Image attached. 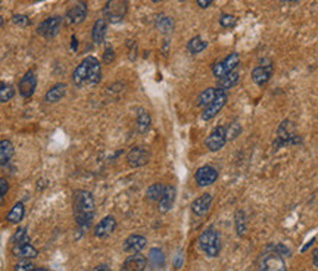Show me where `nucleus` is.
Segmentation results:
<instances>
[{
  "label": "nucleus",
  "mask_w": 318,
  "mask_h": 271,
  "mask_svg": "<svg viewBox=\"0 0 318 271\" xmlns=\"http://www.w3.org/2000/svg\"><path fill=\"white\" fill-rule=\"evenodd\" d=\"M116 229V219L112 215H106L105 218H102L94 227L93 234L97 237V239H106L109 237Z\"/></svg>",
  "instance_id": "nucleus-15"
},
{
  "label": "nucleus",
  "mask_w": 318,
  "mask_h": 271,
  "mask_svg": "<svg viewBox=\"0 0 318 271\" xmlns=\"http://www.w3.org/2000/svg\"><path fill=\"white\" fill-rule=\"evenodd\" d=\"M94 271H112V270H111V267H109V265H106V264H102V265L96 267V270Z\"/></svg>",
  "instance_id": "nucleus-46"
},
{
  "label": "nucleus",
  "mask_w": 318,
  "mask_h": 271,
  "mask_svg": "<svg viewBox=\"0 0 318 271\" xmlns=\"http://www.w3.org/2000/svg\"><path fill=\"white\" fill-rule=\"evenodd\" d=\"M37 87V76H36V71L34 69H28L24 77L19 80V84H18V91L22 97H31L36 91Z\"/></svg>",
  "instance_id": "nucleus-13"
},
{
  "label": "nucleus",
  "mask_w": 318,
  "mask_h": 271,
  "mask_svg": "<svg viewBox=\"0 0 318 271\" xmlns=\"http://www.w3.org/2000/svg\"><path fill=\"white\" fill-rule=\"evenodd\" d=\"M234 230L239 237H243L248 232V218L243 209H237L234 214Z\"/></svg>",
  "instance_id": "nucleus-27"
},
{
  "label": "nucleus",
  "mask_w": 318,
  "mask_h": 271,
  "mask_svg": "<svg viewBox=\"0 0 318 271\" xmlns=\"http://www.w3.org/2000/svg\"><path fill=\"white\" fill-rule=\"evenodd\" d=\"M198 243L201 251L209 258H216L221 254L223 243H221V236L214 227H208L202 232V234L198 239Z\"/></svg>",
  "instance_id": "nucleus-2"
},
{
  "label": "nucleus",
  "mask_w": 318,
  "mask_h": 271,
  "mask_svg": "<svg viewBox=\"0 0 318 271\" xmlns=\"http://www.w3.org/2000/svg\"><path fill=\"white\" fill-rule=\"evenodd\" d=\"M0 27H3V19H2V16H0Z\"/></svg>",
  "instance_id": "nucleus-52"
},
{
  "label": "nucleus",
  "mask_w": 318,
  "mask_h": 271,
  "mask_svg": "<svg viewBox=\"0 0 318 271\" xmlns=\"http://www.w3.org/2000/svg\"><path fill=\"white\" fill-rule=\"evenodd\" d=\"M239 80H240L239 72H237V71H233V72L227 74L226 77L218 80V89H221V90L224 91L230 90V89H233V87L239 83Z\"/></svg>",
  "instance_id": "nucleus-30"
},
{
  "label": "nucleus",
  "mask_w": 318,
  "mask_h": 271,
  "mask_svg": "<svg viewBox=\"0 0 318 271\" xmlns=\"http://www.w3.org/2000/svg\"><path fill=\"white\" fill-rule=\"evenodd\" d=\"M146 245H148V240H146L144 236H141V234H131L124 240L123 249H124V252H127V254L131 255V254L141 252L146 248Z\"/></svg>",
  "instance_id": "nucleus-16"
},
{
  "label": "nucleus",
  "mask_w": 318,
  "mask_h": 271,
  "mask_svg": "<svg viewBox=\"0 0 318 271\" xmlns=\"http://www.w3.org/2000/svg\"><path fill=\"white\" fill-rule=\"evenodd\" d=\"M34 268H36V267H34V264L31 262V259H21V261L16 262V265H15L13 271H33Z\"/></svg>",
  "instance_id": "nucleus-39"
},
{
  "label": "nucleus",
  "mask_w": 318,
  "mask_h": 271,
  "mask_svg": "<svg viewBox=\"0 0 318 271\" xmlns=\"http://www.w3.org/2000/svg\"><path fill=\"white\" fill-rule=\"evenodd\" d=\"M15 96V87L9 83H0V104L12 101Z\"/></svg>",
  "instance_id": "nucleus-34"
},
{
  "label": "nucleus",
  "mask_w": 318,
  "mask_h": 271,
  "mask_svg": "<svg viewBox=\"0 0 318 271\" xmlns=\"http://www.w3.org/2000/svg\"><path fill=\"white\" fill-rule=\"evenodd\" d=\"M13 154H15V147L13 143L8 139L0 140V165H6L11 162Z\"/></svg>",
  "instance_id": "nucleus-26"
},
{
  "label": "nucleus",
  "mask_w": 318,
  "mask_h": 271,
  "mask_svg": "<svg viewBox=\"0 0 318 271\" xmlns=\"http://www.w3.org/2000/svg\"><path fill=\"white\" fill-rule=\"evenodd\" d=\"M302 143V137L296 134V127L290 119L281 121V124L277 129V137L274 140V147L280 149L284 146H292Z\"/></svg>",
  "instance_id": "nucleus-3"
},
{
  "label": "nucleus",
  "mask_w": 318,
  "mask_h": 271,
  "mask_svg": "<svg viewBox=\"0 0 318 271\" xmlns=\"http://www.w3.org/2000/svg\"><path fill=\"white\" fill-rule=\"evenodd\" d=\"M273 72H274V68H273V64L268 65H258L255 66L254 71H252V81H254L256 86L262 87L265 86L270 78L273 77Z\"/></svg>",
  "instance_id": "nucleus-17"
},
{
  "label": "nucleus",
  "mask_w": 318,
  "mask_h": 271,
  "mask_svg": "<svg viewBox=\"0 0 318 271\" xmlns=\"http://www.w3.org/2000/svg\"><path fill=\"white\" fill-rule=\"evenodd\" d=\"M12 252L19 259H34L38 257V251L31 243L12 246Z\"/></svg>",
  "instance_id": "nucleus-22"
},
{
  "label": "nucleus",
  "mask_w": 318,
  "mask_h": 271,
  "mask_svg": "<svg viewBox=\"0 0 318 271\" xmlns=\"http://www.w3.org/2000/svg\"><path fill=\"white\" fill-rule=\"evenodd\" d=\"M74 217L80 229H89L94 218V198L89 190H77L74 193Z\"/></svg>",
  "instance_id": "nucleus-1"
},
{
  "label": "nucleus",
  "mask_w": 318,
  "mask_h": 271,
  "mask_svg": "<svg viewBox=\"0 0 318 271\" xmlns=\"http://www.w3.org/2000/svg\"><path fill=\"white\" fill-rule=\"evenodd\" d=\"M314 240H315V237H312V239H311V240H309V242H308V243H306V245L304 246V248H302V252H305L306 249H308L309 246H311V245H312V243H314Z\"/></svg>",
  "instance_id": "nucleus-48"
},
{
  "label": "nucleus",
  "mask_w": 318,
  "mask_h": 271,
  "mask_svg": "<svg viewBox=\"0 0 318 271\" xmlns=\"http://www.w3.org/2000/svg\"><path fill=\"white\" fill-rule=\"evenodd\" d=\"M148 265V258L143 254H131L127 259L123 262L119 271H144Z\"/></svg>",
  "instance_id": "nucleus-18"
},
{
  "label": "nucleus",
  "mask_w": 318,
  "mask_h": 271,
  "mask_svg": "<svg viewBox=\"0 0 318 271\" xmlns=\"http://www.w3.org/2000/svg\"><path fill=\"white\" fill-rule=\"evenodd\" d=\"M89 66H90V56L84 58L80 64L77 65V68L72 72V81L77 87H83L84 84H87V78H89Z\"/></svg>",
  "instance_id": "nucleus-19"
},
{
  "label": "nucleus",
  "mask_w": 318,
  "mask_h": 271,
  "mask_svg": "<svg viewBox=\"0 0 318 271\" xmlns=\"http://www.w3.org/2000/svg\"><path fill=\"white\" fill-rule=\"evenodd\" d=\"M270 249L271 251H274V252H277V254H280L281 257L283 255H286V257H290V251L286 248L284 245H281V243H277V245H271L270 246Z\"/></svg>",
  "instance_id": "nucleus-43"
},
{
  "label": "nucleus",
  "mask_w": 318,
  "mask_h": 271,
  "mask_svg": "<svg viewBox=\"0 0 318 271\" xmlns=\"http://www.w3.org/2000/svg\"><path fill=\"white\" fill-rule=\"evenodd\" d=\"M212 2H214V0H196L198 6H199L201 9H208V8L212 5Z\"/></svg>",
  "instance_id": "nucleus-44"
},
{
  "label": "nucleus",
  "mask_w": 318,
  "mask_h": 271,
  "mask_svg": "<svg viewBox=\"0 0 318 271\" xmlns=\"http://www.w3.org/2000/svg\"><path fill=\"white\" fill-rule=\"evenodd\" d=\"M212 202H214V196L211 193H204L201 196H198L193 202H191L190 209L191 212L196 215V217H204L209 212V209L212 207Z\"/></svg>",
  "instance_id": "nucleus-14"
},
{
  "label": "nucleus",
  "mask_w": 318,
  "mask_h": 271,
  "mask_svg": "<svg viewBox=\"0 0 318 271\" xmlns=\"http://www.w3.org/2000/svg\"><path fill=\"white\" fill-rule=\"evenodd\" d=\"M136 127L139 134H146L151 127H152V116L149 114V111L146 109H139L137 118H136Z\"/></svg>",
  "instance_id": "nucleus-23"
},
{
  "label": "nucleus",
  "mask_w": 318,
  "mask_h": 271,
  "mask_svg": "<svg viewBox=\"0 0 318 271\" xmlns=\"http://www.w3.org/2000/svg\"><path fill=\"white\" fill-rule=\"evenodd\" d=\"M24 215H26V207H24V204H22V202H16V204L12 207V209L8 212L6 219H8V223H11V224H18V223L22 221Z\"/></svg>",
  "instance_id": "nucleus-29"
},
{
  "label": "nucleus",
  "mask_w": 318,
  "mask_h": 271,
  "mask_svg": "<svg viewBox=\"0 0 318 271\" xmlns=\"http://www.w3.org/2000/svg\"><path fill=\"white\" fill-rule=\"evenodd\" d=\"M65 94H66V84L65 83H56L44 94V102L46 104H56V102L62 101Z\"/></svg>",
  "instance_id": "nucleus-21"
},
{
  "label": "nucleus",
  "mask_w": 318,
  "mask_h": 271,
  "mask_svg": "<svg viewBox=\"0 0 318 271\" xmlns=\"http://www.w3.org/2000/svg\"><path fill=\"white\" fill-rule=\"evenodd\" d=\"M181 262H183V255H181V252H180L177 255V258H176V262H174L176 268H180V267H181Z\"/></svg>",
  "instance_id": "nucleus-45"
},
{
  "label": "nucleus",
  "mask_w": 318,
  "mask_h": 271,
  "mask_svg": "<svg viewBox=\"0 0 318 271\" xmlns=\"http://www.w3.org/2000/svg\"><path fill=\"white\" fill-rule=\"evenodd\" d=\"M72 49H74V51H77V39H76V36H72Z\"/></svg>",
  "instance_id": "nucleus-49"
},
{
  "label": "nucleus",
  "mask_w": 318,
  "mask_h": 271,
  "mask_svg": "<svg viewBox=\"0 0 318 271\" xmlns=\"http://www.w3.org/2000/svg\"><path fill=\"white\" fill-rule=\"evenodd\" d=\"M176 198H177V189L174 186H165V190L161 196L159 202H158V209L159 212L165 214L176 204Z\"/></svg>",
  "instance_id": "nucleus-20"
},
{
  "label": "nucleus",
  "mask_w": 318,
  "mask_h": 271,
  "mask_svg": "<svg viewBox=\"0 0 318 271\" xmlns=\"http://www.w3.org/2000/svg\"><path fill=\"white\" fill-rule=\"evenodd\" d=\"M155 27L162 33V34H169V33H173L174 31V19L171 18V16H166L164 13H159V15H156V18H155Z\"/></svg>",
  "instance_id": "nucleus-25"
},
{
  "label": "nucleus",
  "mask_w": 318,
  "mask_h": 271,
  "mask_svg": "<svg viewBox=\"0 0 318 271\" xmlns=\"http://www.w3.org/2000/svg\"><path fill=\"white\" fill-rule=\"evenodd\" d=\"M9 192V183L6 179H0V205L5 201V196Z\"/></svg>",
  "instance_id": "nucleus-41"
},
{
  "label": "nucleus",
  "mask_w": 318,
  "mask_h": 271,
  "mask_svg": "<svg viewBox=\"0 0 318 271\" xmlns=\"http://www.w3.org/2000/svg\"><path fill=\"white\" fill-rule=\"evenodd\" d=\"M218 171L212 165H202L198 168V171L194 173V181L199 187H208L212 186L218 180Z\"/></svg>",
  "instance_id": "nucleus-12"
},
{
  "label": "nucleus",
  "mask_w": 318,
  "mask_h": 271,
  "mask_svg": "<svg viewBox=\"0 0 318 271\" xmlns=\"http://www.w3.org/2000/svg\"><path fill=\"white\" fill-rule=\"evenodd\" d=\"M33 271H47V270H46V268H34Z\"/></svg>",
  "instance_id": "nucleus-50"
},
{
  "label": "nucleus",
  "mask_w": 318,
  "mask_h": 271,
  "mask_svg": "<svg viewBox=\"0 0 318 271\" xmlns=\"http://www.w3.org/2000/svg\"><path fill=\"white\" fill-rule=\"evenodd\" d=\"M208 47V41H205L202 37L196 36L193 39L189 40L187 43V51L191 53V55H198V53H202Z\"/></svg>",
  "instance_id": "nucleus-33"
},
{
  "label": "nucleus",
  "mask_w": 318,
  "mask_h": 271,
  "mask_svg": "<svg viewBox=\"0 0 318 271\" xmlns=\"http://www.w3.org/2000/svg\"><path fill=\"white\" fill-rule=\"evenodd\" d=\"M312 262H314L315 267H318V249H315V251L312 252Z\"/></svg>",
  "instance_id": "nucleus-47"
},
{
  "label": "nucleus",
  "mask_w": 318,
  "mask_h": 271,
  "mask_svg": "<svg viewBox=\"0 0 318 271\" xmlns=\"http://www.w3.org/2000/svg\"><path fill=\"white\" fill-rule=\"evenodd\" d=\"M237 24V18L231 13H223L219 16V26L223 28H234Z\"/></svg>",
  "instance_id": "nucleus-38"
},
{
  "label": "nucleus",
  "mask_w": 318,
  "mask_h": 271,
  "mask_svg": "<svg viewBox=\"0 0 318 271\" xmlns=\"http://www.w3.org/2000/svg\"><path fill=\"white\" fill-rule=\"evenodd\" d=\"M12 22L15 26L21 27V28H26V27H28L31 24V21H30V18H28L27 15H19V13L13 15Z\"/></svg>",
  "instance_id": "nucleus-40"
},
{
  "label": "nucleus",
  "mask_w": 318,
  "mask_h": 271,
  "mask_svg": "<svg viewBox=\"0 0 318 271\" xmlns=\"http://www.w3.org/2000/svg\"><path fill=\"white\" fill-rule=\"evenodd\" d=\"M11 243H12V246L30 243V236H28V233H27L26 227H21V229H18L16 232L13 233L12 239H11Z\"/></svg>",
  "instance_id": "nucleus-35"
},
{
  "label": "nucleus",
  "mask_w": 318,
  "mask_h": 271,
  "mask_svg": "<svg viewBox=\"0 0 318 271\" xmlns=\"http://www.w3.org/2000/svg\"><path fill=\"white\" fill-rule=\"evenodd\" d=\"M149 261L153 267H162L164 262H165V257H164V252L159 249V248H152L151 249V255H149Z\"/></svg>",
  "instance_id": "nucleus-36"
},
{
  "label": "nucleus",
  "mask_w": 318,
  "mask_h": 271,
  "mask_svg": "<svg viewBox=\"0 0 318 271\" xmlns=\"http://www.w3.org/2000/svg\"><path fill=\"white\" fill-rule=\"evenodd\" d=\"M216 89H218V87H216ZM227 101H229L227 93L224 90H221V89H218V90H216L215 99L208 105L206 108H204V111H202V119H204V121H209V119L215 118V116L221 112V109L226 106Z\"/></svg>",
  "instance_id": "nucleus-7"
},
{
  "label": "nucleus",
  "mask_w": 318,
  "mask_h": 271,
  "mask_svg": "<svg viewBox=\"0 0 318 271\" xmlns=\"http://www.w3.org/2000/svg\"><path fill=\"white\" fill-rule=\"evenodd\" d=\"M216 87H208V89H205L199 96H198V101H196V105L199 106V108H206L208 105L211 104L214 99H215L216 96Z\"/></svg>",
  "instance_id": "nucleus-32"
},
{
  "label": "nucleus",
  "mask_w": 318,
  "mask_h": 271,
  "mask_svg": "<svg viewBox=\"0 0 318 271\" xmlns=\"http://www.w3.org/2000/svg\"><path fill=\"white\" fill-rule=\"evenodd\" d=\"M128 12V0H108L103 6L105 21L111 24L121 22Z\"/></svg>",
  "instance_id": "nucleus-4"
},
{
  "label": "nucleus",
  "mask_w": 318,
  "mask_h": 271,
  "mask_svg": "<svg viewBox=\"0 0 318 271\" xmlns=\"http://www.w3.org/2000/svg\"><path fill=\"white\" fill-rule=\"evenodd\" d=\"M86 16H87V3L80 0L66 11L65 21H66L68 26H78V24L84 22Z\"/></svg>",
  "instance_id": "nucleus-11"
},
{
  "label": "nucleus",
  "mask_w": 318,
  "mask_h": 271,
  "mask_svg": "<svg viewBox=\"0 0 318 271\" xmlns=\"http://www.w3.org/2000/svg\"><path fill=\"white\" fill-rule=\"evenodd\" d=\"M115 61V52L112 47H106L105 53H103V64L109 65Z\"/></svg>",
  "instance_id": "nucleus-42"
},
{
  "label": "nucleus",
  "mask_w": 318,
  "mask_h": 271,
  "mask_svg": "<svg viewBox=\"0 0 318 271\" xmlns=\"http://www.w3.org/2000/svg\"><path fill=\"white\" fill-rule=\"evenodd\" d=\"M164 190H165V184H162V183H153V184H151L148 187V190H146V199L151 201V202H159V199H161V196L164 193Z\"/></svg>",
  "instance_id": "nucleus-31"
},
{
  "label": "nucleus",
  "mask_w": 318,
  "mask_h": 271,
  "mask_svg": "<svg viewBox=\"0 0 318 271\" xmlns=\"http://www.w3.org/2000/svg\"><path fill=\"white\" fill-rule=\"evenodd\" d=\"M34 2H40V0H34Z\"/></svg>",
  "instance_id": "nucleus-54"
},
{
  "label": "nucleus",
  "mask_w": 318,
  "mask_h": 271,
  "mask_svg": "<svg viewBox=\"0 0 318 271\" xmlns=\"http://www.w3.org/2000/svg\"><path fill=\"white\" fill-rule=\"evenodd\" d=\"M151 2H153V3H159V2H162V0H151Z\"/></svg>",
  "instance_id": "nucleus-51"
},
{
  "label": "nucleus",
  "mask_w": 318,
  "mask_h": 271,
  "mask_svg": "<svg viewBox=\"0 0 318 271\" xmlns=\"http://www.w3.org/2000/svg\"><path fill=\"white\" fill-rule=\"evenodd\" d=\"M106 21L101 18V19H97L96 22H94V26H93V30H91V40L96 43V44H101L103 43V40H105V36H106Z\"/></svg>",
  "instance_id": "nucleus-28"
},
{
  "label": "nucleus",
  "mask_w": 318,
  "mask_h": 271,
  "mask_svg": "<svg viewBox=\"0 0 318 271\" xmlns=\"http://www.w3.org/2000/svg\"><path fill=\"white\" fill-rule=\"evenodd\" d=\"M102 78V65L94 58L90 56V66H89V78H87V84H97Z\"/></svg>",
  "instance_id": "nucleus-24"
},
{
  "label": "nucleus",
  "mask_w": 318,
  "mask_h": 271,
  "mask_svg": "<svg viewBox=\"0 0 318 271\" xmlns=\"http://www.w3.org/2000/svg\"><path fill=\"white\" fill-rule=\"evenodd\" d=\"M62 26V18L61 16H49L46 18L44 21H41L37 27V34L41 37H46V39H52L55 37Z\"/></svg>",
  "instance_id": "nucleus-10"
},
{
  "label": "nucleus",
  "mask_w": 318,
  "mask_h": 271,
  "mask_svg": "<svg viewBox=\"0 0 318 271\" xmlns=\"http://www.w3.org/2000/svg\"><path fill=\"white\" fill-rule=\"evenodd\" d=\"M226 131H227V140H234L236 137H239L242 134V126L239 122H231L230 126L226 127Z\"/></svg>",
  "instance_id": "nucleus-37"
},
{
  "label": "nucleus",
  "mask_w": 318,
  "mask_h": 271,
  "mask_svg": "<svg viewBox=\"0 0 318 271\" xmlns=\"http://www.w3.org/2000/svg\"><path fill=\"white\" fill-rule=\"evenodd\" d=\"M151 158H152V154L148 147L134 146L133 149H130V152L127 154V164L131 168L144 167L146 164H149Z\"/></svg>",
  "instance_id": "nucleus-8"
},
{
  "label": "nucleus",
  "mask_w": 318,
  "mask_h": 271,
  "mask_svg": "<svg viewBox=\"0 0 318 271\" xmlns=\"http://www.w3.org/2000/svg\"><path fill=\"white\" fill-rule=\"evenodd\" d=\"M229 142L227 140V131H226V127L224 126H216L215 129L212 130L208 137L205 139V146L208 147V151L211 152H218L221 151L226 143Z\"/></svg>",
  "instance_id": "nucleus-6"
},
{
  "label": "nucleus",
  "mask_w": 318,
  "mask_h": 271,
  "mask_svg": "<svg viewBox=\"0 0 318 271\" xmlns=\"http://www.w3.org/2000/svg\"><path fill=\"white\" fill-rule=\"evenodd\" d=\"M259 271H286L284 258L274 251L265 252L261 258Z\"/></svg>",
  "instance_id": "nucleus-9"
},
{
  "label": "nucleus",
  "mask_w": 318,
  "mask_h": 271,
  "mask_svg": "<svg viewBox=\"0 0 318 271\" xmlns=\"http://www.w3.org/2000/svg\"><path fill=\"white\" fill-rule=\"evenodd\" d=\"M284 2H295V0H284Z\"/></svg>",
  "instance_id": "nucleus-53"
},
{
  "label": "nucleus",
  "mask_w": 318,
  "mask_h": 271,
  "mask_svg": "<svg viewBox=\"0 0 318 271\" xmlns=\"http://www.w3.org/2000/svg\"><path fill=\"white\" fill-rule=\"evenodd\" d=\"M239 62H240V55L237 52H231L227 58H224L223 61L215 62V64L212 65V74H214V77L218 78V80L226 77L227 74L236 71V68L239 66Z\"/></svg>",
  "instance_id": "nucleus-5"
}]
</instances>
